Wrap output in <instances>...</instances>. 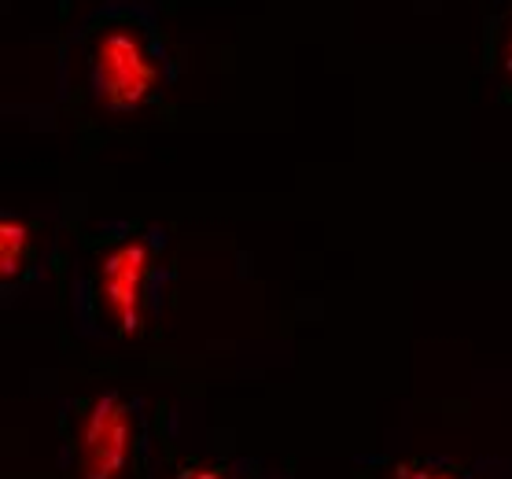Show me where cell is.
<instances>
[{"mask_svg": "<svg viewBox=\"0 0 512 479\" xmlns=\"http://www.w3.org/2000/svg\"><path fill=\"white\" fill-rule=\"evenodd\" d=\"M30 229L23 222H12V218H4L0 222V273L4 277H12L19 269L26 266V258H30Z\"/></svg>", "mask_w": 512, "mask_h": 479, "instance_id": "4", "label": "cell"}, {"mask_svg": "<svg viewBox=\"0 0 512 479\" xmlns=\"http://www.w3.org/2000/svg\"><path fill=\"white\" fill-rule=\"evenodd\" d=\"M133 454V413L118 395H100L78 432V476L122 479Z\"/></svg>", "mask_w": 512, "mask_h": 479, "instance_id": "2", "label": "cell"}, {"mask_svg": "<svg viewBox=\"0 0 512 479\" xmlns=\"http://www.w3.org/2000/svg\"><path fill=\"white\" fill-rule=\"evenodd\" d=\"M148 277H152V255L140 240H129V244H118L115 251H107L100 269H96L100 314L122 332H137L140 321H144Z\"/></svg>", "mask_w": 512, "mask_h": 479, "instance_id": "3", "label": "cell"}, {"mask_svg": "<svg viewBox=\"0 0 512 479\" xmlns=\"http://www.w3.org/2000/svg\"><path fill=\"white\" fill-rule=\"evenodd\" d=\"M177 479H229L222 468H207V465H192L185 472H177Z\"/></svg>", "mask_w": 512, "mask_h": 479, "instance_id": "5", "label": "cell"}, {"mask_svg": "<svg viewBox=\"0 0 512 479\" xmlns=\"http://www.w3.org/2000/svg\"><path fill=\"white\" fill-rule=\"evenodd\" d=\"M406 479H461V476H454V472H439V468H424V472H413V476H406Z\"/></svg>", "mask_w": 512, "mask_h": 479, "instance_id": "6", "label": "cell"}, {"mask_svg": "<svg viewBox=\"0 0 512 479\" xmlns=\"http://www.w3.org/2000/svg\"><path fill=\"white\" fill-rule=\"evenodd\" d=\"M163 78L152 37L133 23L104 26L93 41V89L107 111H133Z\"/></svg>", "mask_w": 512, "mask_h": 479, "instance_id": "1", "label": "cell"}]
</instances>
